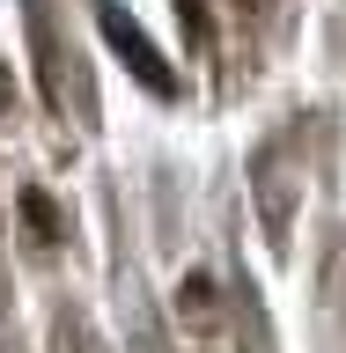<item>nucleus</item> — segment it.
Wrapping results in <instances>:
<instances>
[{
	"label": "nucleus",
	"mask_w": 346,
	"mask_h": 353,
	"mask_svg": "<svg viewBox=\"0 0 346 353\" xmlns=\"http://www.w3.org/2000/svg\"><path fill=\"white\" fill-rule=\"evenodd\" d=\"M177 15H184V37L206 44V8H199V0H177Z\"/></svg>",
	"instance_id": "5"
},
{
	"label": "nucleus",
	"mask_w": 346,
	"mask_h": 353,
	"mask_svg": "<svg viewBox=\"0 0 346 353\" xmlns=\"http://www.w3.org/2000/svg\"><path fill=\"white\" fill-rule=\"evenodd\" d=\"M30 44H37V74H44V103L66 110V88H59V52H52V15L30 0Z\"/></svg>",
	"instance_id": "2"
},
{
	"label": "nucleus",
	"mask_w": 346,
	"mask_h": 353,
	"mask_svg": "<svg viewBox=\"0 0 346 353\" xmlns=\"http://www.w3.org/2000/svg\"><path fill=\"white\" fill-rule=\"evenodd\" d=\"M15 206H22V221H30V236H37V243H59V236H66V221H59V206H52V199H44L37 184H30V192H22Z\"/></svg>",
	"instance_id": "3"
},
{
	"label": "nucleus",
	"mask_w": 346,
	"mask_h": 353,
	"mask_svg": "<svg viewBox=\"0 0 346 353\" xmlns=\"http://www.w3.org/2000/svg\"><path fill=\"white\" fill-rule=\"evenodd\" d=\"M177 309H192V324H206V316H214V280H206V272H192V280L177 287Z\"/></svg>",
	"instance_id": "4"
},
{
	"label": "nucleus",
	"mask_w": 346,
	"mask_h": 353,
	"mask_svg": "<svg viewBox=\"0 0 346 353\" xmlns=\"http://www.w3.org/2000/svg\"><path fill=\"white\" fill-rule=\"evenodd\" d=\"M96 30H104V44L118 52V59H126V74H133L140 88H148V96H162V103L177 96V74H170V59H162V52L148 44V30H140L133 15H118L110 0H96Z\"/></svg>",
	"instance_id": "1"
}]
</instances>
